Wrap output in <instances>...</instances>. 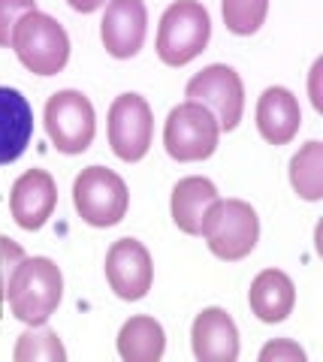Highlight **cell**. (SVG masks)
Instances as JSON below:
<instances>
[{"mask_svg":"<svg viewBox=\"0 0 323 362\" xmlns=\"http://www.w3.org/2000/svg\"><path fill=\"white\" fill-rule=\"evenodd\" d=\"M166 350V332L154 317H130L118 332V354L124 362H158Z\"/></svg>","mask_w":323,"mask_h":362,"instance_id":"ac0fdd59","label":"cell"},{"mask_svg":"<svg viewBox=\"0 0 323 362\" xmlns=\"http://www.w3.org/2000/svg\"><path fill=\"white\" fill-rule=\"evenodd\" d=\"M70 4V9H76V13H97L100 6H106V0H66Z\"/></svg>","mask_w":323,"mask_h":362,"instance_id":"484cf974","label":"cell"},{"mask_svg":"<svg viewBox=\"0 0 323 362\" xmlns=\"http://www.w3.org/2000/svg\"><path fill=\"white\" fill-rule=\"evenodd\" d=\"M21 259H25V247L13 239H6V235H0V302L6 299L9 278H13V272Z\"/></svg>","mask_w":323,"mask_h":362,"instance_id":"7402d4cb","label":"cell"},{"mask_svg":"<svg viewBox=\"0 0 323 362\" xmlns=\"http://www.w3.org/2000/svg\"><path fill=\"white\" fill-rule=\"evenodd\" d=\"M33 139V109L16 88L0 85V166L16 163Z\"/></svg>","mask_w":323,"mask_h":362,"instance_id":"5bb4252c","label":"cell"},{"mask_svg":"<svg viewBox=\"0 0 323 362\" xmlns=\"http://www.w3.org/2000/svg\"><path fill=\"white\" fill-rule=\"evenodd\" d=\"M58 206V185L46 169H28L13 181L9 211L21 230H40Z\"/></svg>","mask_w":323,"mask_h":362,"instance_id":"7c38bea8","label":"cell"},{"mask_svg":"<svg viewBox=\"0 0 323 362\" xmlns=\"http://www.w3.org/2000/svg\"><path fill=\"white\" fill-rule=\"evenodd\" d=\"M194 356L199 362H236L239 359V329L224 308H203L191 326Z\"/></svg>","mask_w":323,"mask_h":362,"instance_id":"4fadbf2b","label":"cell"},{"mask_svg":"<svg viewBox=\"0 0 323 362\" xmlns=\"http://www.w3.org/2000/svg\"><path fill=\"white\" fill-rule=\"evenodd\" d=\"M64 299V275L54 259L28 257L16 266L6 287V302L16 320L25 326H46Z\"/></svg>","mask_w":323,"mask_h":362,"instance_id":"6da1fadb","label":"cell"},{"mask_svg":"<svg viewBox=\"0 0 323 362\" xmlns=\"http://www.w3.org/2000/svg\"><path fill=\"white\" fill-rule=\"evenodd\" d=\"M218 197H221L218 187L211 185L209 178H203V175L182 178L172 187V199H170V211H172L175 226L187 235H199V226H203L206 211Z\"/></svg>","mask_w":323,"mask_h":362,"instance_id":"e0dca14e","label":"cell"},{"mask_svg":"<svg viewBox=\"0 0 323 362\" xmlns=\"http://www.w3.org/2000/svg\"><path fill=\"white\" fill-rule=\"evenodd\" d=\"M109 145H112L115 157L124 163H136L148 154L151 136H154V115L146 97L139 94H121L109 106Z\"/></svg>","mask_w":323,"mask_h":362,"instance_id":"9c48e42d","label":"cell"},{"mask_svg":"<svg viewBox=\"0 0 323 362\" xmlns=\"http://www.w3.org/2000/svg\"><path fill=\"white\" fill-rule=\"evenodd\" d=\"M199 235L206 239L209 251L224 263L245 259L260 242V218L251 202L245 199H215L206 211Z\"/></svg>","mask_w":323,"mask_h":362,"instance_id":"3957f363","label":"cell"},{"mask_svg":"<svg viewBox=\"0 0 323 362\" xmlns=\"http://www.w3.org/2000/svg\"><path fill=\"white\" fill-rule=\"evenodd\" d=\"M30 9H37V0H0V49H9L13 25Z\"/></svg>","mask_w":323,"mask_h":362,"instance_id":"603a6c76","label":"cell"},{"mask_svg":"<svg viewBox=\"0 0 323 362\" xmlns=\"http://www.w3.org/2000/svg\"><path fill=\"white\" fill-rule=\"evenodd\" d=\"M9 49L33 76H58L70 61V37L64 25L40 9H30L13 25Z\"/></svg>","mask_w":323,"mask_h":362,"instance_id":"7a4b0ae2","label":"cell"},{"mask_svg":"<svg viewBox=\"0 0 323 362\" xmlns=\"http://www.w3.org/2000/svg\"><path fill=\"white\" fill-rule=\"evenodd\" d=\"M42 124L52 145L61 154H82L91 148L97 133V115L94 106L82 90H54L42 112Z\"/></svg>","mask_w":323,"mask_h":362,"instance_id":"52a82bcc","label":"cell"},{"mask_svg":"<svg viewBox=\"0 0 323 362\" xmlns=\"http://www.w3.org/2000/svg\"><path fill=\"white\" fill-rule=\"evenodd\" d=\"M184 97L194 103H203L211 115L218 118L221 133L239 127L245 112V85L242 76L227 64H211L199 70L184 88Z\"/></svg>","mask_w":323,"mask_h":362,"instance_id":"ba28073f","label":"cell"},{"mask_svg":"<svg viewBox=\"0 0 323 362\" xmlns=\"http://www.w3.org/2000/svg\"><path fill=\"white\" fill-rule=\"evenodd\" d=\"M16 362H66V350L58 332L42 329V326H28V332L18 335L13 347Z\"/></svg>","mask_w":323,"mask_h":362,"instance_id":"ffe728a7","label":"cell"},{"mask_svg":"<svg viewBox=\"0 0 323 362\" xmlns=\"http://www.w3.org/2000/svg\"><path fill=\"white\" fill-rule=\"evenodd\" d=\"M106 281L112 293L124 302H139L154 284V263L148 247L136 239H118L106 251Z\"/></svg>","mask_w":323,"mask_h":362,"instance_id":"30bf717a","label":"cell"},{"mask_svg":"<svg viewBox=\"0 0 323 362\" xmlns=\"http://www.w3.org/2000/svg\"><path fill=\"white\" fill-rule=\"evenodd\" d=\"M303 127V109L293 90L287 88H266L257 100V130L269 145H287Z\"/></svg>","mask_w":323,"mask_h":362,"instance_id":"9a60e30c","label":"cell"},{"mask_svg":"<svg viewBox=\"0 0 323 362\" xmlns=\"http://www.w3.org/2000/svg\"><path fill=\"white\" fill-rule=\"evenodd\" d=\"M73 206L79 218L91 226H115L130 209V190L124 178L109 166H88L73 181Z\"/></svg>","mask_w":323,"mask_h":362,"instance_id":"5b68a950","label":"cell"},{"mask_svg":"<svg viewBox=\"0 0 323 362\" xmlns=\"http://www.w3.org/2000/svg\"><path fill=\"white\" fill-rule=\"evenodd\" d=\"M148 33V9L142 0H109L100 21V40L118 61L136 58Z\"/></svg>","mask_w":323,"mask_h":362,"instance_id":"8fae6325","label":"cell"},{"mask_svg":"<svg viewBox=\"0 0 323 362\" xmlns=\"http://www.w3.org/2000/svg\"><path fill=\"white\" fill-rule=\"evenodd\" d=\"M320 73H323V58H317V61H315V66H311V78H308L311 103H315V109H317V112L323 109V100H320Z\"/></svg>","mask_w":323,"mask_h":362,"instance_id":"d4e9b609","label":"cell"},{"mask_svg":"<svg viewBox=\"0 0 323 362\" xmlns=\"http://www.w3.org/2000/svg\"><path fill=\"white\" fill-rule=\"evenodd\" d=\"M290 185L303 199H323V142L311 139L293 154L290 160Z\"/></svg>","mask_w":323,"mask_h":362,"instance_id":"d6986e66","label":"cell"},{"mask_svg":"<svg viewBox=\"0 0 323 362\" xmlns=\"http://www.w3.org/2000/svg\"><path fill=\"white\" fill-rule=\"evenodd\" d=\"M211 40V18L199 0H175L158 25V58L166 66H184L206 52Z\"/></svg>","mask_w":323,"mask_h":362,"instance_id":"277c9868","label":"cell"},{"mask_svg":"<svg viewBox=\"0 0 323 362\" xmlns=\"http://www.w3.org/2000/svg\"><path fill=\"white\" fill-rule=\"evenodd\" d=\"M221 139V127L218 118L194 100L178 103L163 124V145L166 154L178 163H196L215 154Z\"/></svg>","mask_w":323,"mask_h":362,"instance_id":"8992f818","label":"cell"},{"mask_svg":"<svg viewBox=\"0 0 323 362\" xmlns=\"http://www.w3.org/2000/svg\"><path fill=\"white\" fill-rule=\"evenodd\" d=\"M269 13V0H221V16L230 33L251 37L257 33Z\"/></svg>","mask_w":323,"mask_h":362,"instance_id":"44dd1931","label":"cell"},{"mask_svg":"<svg viewBox=\"0 0 323 362\" xmlns=\"http://www.w3.org/2000/svg\"><path fill=\"white\" fill-rule=\"evenodd\" d=\"M260 362H305V350L293 338H278L260 350Z\"/></svg>","mask_w":323,"mask_h":362,"instance_id":"cb8c5ba5","label":"cell"},{"mask_svg":"<svg viewBox=\"0 0 323 362\" xmlns=\"http://www.w3.org/2000/svg\"><path fill=\"white\" fill-rule=\"evenodd\" d=\"M248 305H251V314L263 323L287 320L296 305V287H293L290 275L281 269H263L260 275L251 281Z\"/></svg>","mask_w":323,"mask_h":362,"instance_id":"2e32d148","label":"cell"}]
</instances>
